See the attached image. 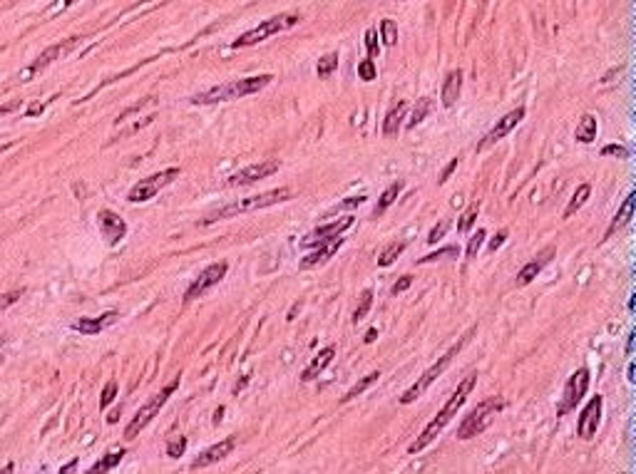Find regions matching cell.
Returning <instances> with one entry per match:
<instances>
[{
	"label": "cell",
	"instance_id": "cell-1",
	"mask_svg": "<svg viewBox=\"0 0 636 474\" xmlns=\"http://www.w3.org/2000/svg\"><path fill=\"white\" fill-rule=\"evenodd\" d=\"M478 385V373H470L468 378L463 380V383L458 385V390H455L453 395H450V400L443 405V410H440L438 415H435L433 420H430V424L420 432V437L415 439V442H410V447H407V452L410 454H417L422 452V449L428 447L430 442H433L435 437H438L440 432L445 429V424L450 422V420L458 415V410L465 405V400H468V395L473 393V388Z\"/></svg>",
	"mask_w": 636,
	"mask_h": 474
},
{
	"label": "cell",
	"instance_id": "cell-2",
	"mask_svg": "<svg viewBox=\"0 0 636 474\" xmlns=\"http://www.w3.org/2000/svg\"><path fill=\"white\" fill-rule=\"evenodd\" d=\"M289 199H291V189H289V187L271 189V192L256 194V197H249V199H236V202L226 204V207L214 209V212H212V214H207V216L202 219V224H214V221H221V219L239 216V214L259 212V209L274 207V204L289 202Z\"/></svg>",
	"mask_w": 636,
	"mask_h": 474
},
{
	"label": "cell",
	"instance_id": "cell-3",
	"mask_svg": "<svg viewBox=\"0 0 636 474\" xmlns=\"http://www.w3.org/2000/svg\"><path fill=\"white\" fill-rule=\"evenodd\" d=\"M271 80H274L271 75L244 77V80H234V82H226V85H216V87H212V90L202 92V95H194L189 102H192V105H216V102L239 100V97L254 95V92L264 90Z\"/></svg>",
	"mask_w": 636,
	"mask_h": 474
},
{
	"label": "cell",
	"instance_id": "cell-4",
	"mask_svg": "<svg viewBox=\"0 0 636 474\" xmlns=\"http://www.w3.org/2000/svg\"><path fill=\"white\" fill-rule=\"evenodd\" d=\"M475 333H478V325H473V328H470V330H468V333H465V335H463V338H460V340H458V343H455V345H453V348H450V350H448V353H445V355H443V358H438V363H433V365H430V368H428V370H425V373H422V375H420V378H417V383H415V385H412V388H407V390H405V393H403L400 403H403V405H410V403H415V400H417V398H422V393H425V390H428V388H430V385H433V383H435V380H438V378H440V375H443V373H445V370H448V368H450V363H453V358H455V355H458V353H460V350H463V348H465V345H468V340H470V338H473V335H475Z\"/></svg>",
	"mask_w": 636,
	"mask_h": 474
},
{
	"label": "cell",
	"instance_id": "cell-5",
	"mask_svg": "<svg viewBox=\"0 0 636 474\" xmlns=\"http://www.w3.org/2000/svg\"><path fill=\"white\" fill-rule=\"evenodd\" d=\"M502 407H504V400L497 398V395H495V398L482 400V403H480L475 410H470L468 417L460 422L458 439H473V437H478V434H482L485 429L492 424V420L497 417V412Z\"/></svg>",
	"mask_w": 636,
	"mask_h": 474
},
{
	"label": "cell",
	"instance_id": "cell-6",
	"mask_svg": "<svg viewBox=\"0 0 636 474\" xmlns=\"http://www.w3.org/2000/svg\"><path fill=\"white\" fill-rule=\"evenodd\" d=\"M177 388H179V378H174L172 383L164 385V388L159 390L157 395H152V398H149L147 403H144L142 407L137 410V415H134V417H132V422L127 424V429H125V437H129V439L137 437V434L142 432V429L147 427V424L152 422L154 417H157V412L164 407V403H167V400H169V395H172Z\"/></svg>",
	"mask_w": 636,
	"mask_h": 474
},
{
	"label": "cell",
	"instance_id": "cell-7",
	"mask_svg": "<svg viewBox=\"0 0 636 474\" xmlns=\"http://www.w3.org/2000/svg\"><path fill=\"white\" fill-rule=\"evenodd\" d=\"M299 21H301V18H299V16H294V13H281V16H274V18H269V21L261 23V25H256L254 30L244 33V35H241L239 40H234V45H231V47H249V45H256V42L266 40V37L276 35V33H284V30H289V28H294Z\"/></svg>",
	"mask_w": 636,
	"mask_h": 474
},
{
	"label": "cell",
	"instance_id": "cell-8",
	"mask_svg": "<svg viewBox=\"0 0 636 474\" xmlns=\"http://www.w3.org/2000/svg\"><path fill=\"white\" fill-rule=\"evenodd\" d=\"M177 177H179V169H177V167H169V169H164V172L152 174V177H147V179H139V182L134 184L132 189H129L127 202H132V204L149 202V199L157 197L159 189L169 187V184H172Z\"/></svg>",
	"mask_w": 636,
	"mask_h": 474
},
{
	"label": "cell",
	"instance_id": "cell-9",
	"mask_svg": "<svg viewBox=\"0 0 636 474\" xmlns=\"http://www.w3.org/2000/svg\"><path fill=\"white\" fill-rule=\"evenodd\" d=\"M586 388H589V370L586 368L574 370L565 385V393H562V403H560V407H557V415L572 412V410L582 403V398L586 395Z\"/></svg>",
	"mask_w": 636,
	"mask_h": 474
},
{
	"label": "cell",
	"instance_id": "cell-10",
	"mask_svg": "<svg viewBox=\"0 0 636 474\" xmlns=\"http://www.w3.org/2000/svg\"><path fill=\"white\" fill-rule=\"evenodd\" d=\"M226 271H229V263L219 261V263H212V266H207L202 273H199L197 278H194V283L187 288V293H184V301H194V298H202L204 293L209 291V288H214L221 283V278L226 276Z\"/></svg>",
	"mask_w": 636,
	"mask_h": 474
},
{
	"label": "cell",
	"instance_id": "cell-11",
	"mask_svg": "<svg viewBox=\"0 0 636 474\" xmlns=\"http://www.w3.org/2000/svg\"><path fill=\"white\" fill-rule=\"evenodd\" d=\"M601 410H604V398L596 395V398H591L589 403H586V407L579 412V420H577V434H579L582 439H591L596 434L599 422H601Z\"/></svg>",
	"mask_w": 636,
	"mask_h": 474
},
{
	"label": "cell",
	"instance_id": "cell-12",
	"mask_svg": "<svg viewBox=\"0 0 636 474\" xmlns=\"http://www.w3.org/2000/svg\"><path fill=\"white\" fill-rule=\"evenodd\" d=\"M274 172H279V162H276V159H266V162L239 169V172L231 174V177L226 179V184H229V187H246V184H254V182H261V179L271 177Z\"/></svg>",
	"mask_w": 636,
	"mask_h": 474
},
{
	"label": "cell",
	"instance_id": "cell-13",
	"mask_svg": "<svg viewBox=\"0 0 636 474\" xmlns=\"http://www.w3.org/2000/svg\"><path fill=\"white\" fill-rule=\"evenodd\" d=\"M351 226H353V216H343V219H336V221H328L326 226H318V229H313L311 233H306V236L301 238V246L303 248L318 246V243L328 241V238L341 236V233L348 231Z\"/></svg>",
	"mask_w": 636,
	"mask_h": 474
},
{
	"label": "cell",
	"instance_id": "cell-14",
	"mask_svg": "<svg viewBox=\"0 0 636 474\" xmlns=\"http://www.w3.org/2000/svg\"><path fill=\"white\" fill-rule=\"evenodd\" d=\"M524 115H527V110H524V107H517V110L507 112V115H504L502 120H497V125H495L492 129H490L487 134H485V139L478 144V149H485V146L495 144V141H499V139H502V137H507L509 132H512L514 127H517L519 122L524 120Z\"/></svg>",
	"mask_w": 636,
	"mask_h": 474
},
{
	"label": "cell",
	"instance_id": "cell-15",
	"mask_svg": "<svg viewBox=\"0 0 636 474\" xmlns=\"http://www.w3.org/2000/svg\"><path fill=\"white\" fill-rule=\"evenodd\" d=\"M72 45H75V37H70V40H65V42H62V45H52V47H47V50L42 52V55L37 57V60L33 62V65H28L25 70H23L21 82H28L33 75H37V72H42L47 65H52V62H55V60H60V57L65 55V52L70 50Z\"/></svg>",
	"mask_w": 636,
	"mask_h": 474
},
{
	"label": "cell",
	"instance_id": "cell-16",
	"mask_svg": "<svg viewBox=\"0 0 636 474\" xmlns=\"http://www.w3.org/2000/svg\"><path fill=\"white\" fill-rule=\"evenodd\" d=\"M552 256H555V246H547L545 251H540V253H537V256L532 258V261H529V263H524V266L517 271V278H514V286H517V288L529 286V283L535 281V278L542 273V268H545L547 263L552 261Z\"/></svg>",
	"mask_w": 636,
	"mask_h": 474
},
{
	"label": "cell",
	"instance_id": "cell-17",
	"mask_svg": "<svg viewBox=\"0 0 636 474\" xmlns=\"http://www.w3.org/2000/svg\"><path fill=\"white\" fill-rule=\"evenodd\" d=\"M97 224H100L102 236L108 238L110 243L122 241L125 233H127V224H125L112 209H100V212H97Z\"/></svg>",
	"mask_w": 636,
	"mask_h": 474
},
{
	"label": "cell",
	"instance_id": "cell-18",
	"mask_svg": "<svg viewBox=\"0 0 636 474\" xmlns=\"http://www.w3.org/2000/svg\"><path fill=\"white\" fill-rule=\"evenodd\" d=\"M234 447H236V437L221 439V442L214 444V447L204 449V452L192 462V469H202V467H209V464H214V462H221V459L229 457V454L234 452Z\"/></svg>",
	"mask_w": 636,
	"mask_h": 474
},
{
	"label": "cell",
	"instance_id": "cell-19",
	"mask_svg": "<svg viewBox=\"0 0 636 474\" xmlns=\"http://www.w3.org/2000/svg\"><path fill=\"white\" fill-rule=\"evenodd\" d=\"M117 318H120L117 311H108V313H102L100 318L75 320V323H72V330H80V333H85V335H95V333H102L105 328H110Z\"/></svg>",
	"mask_w": 636,
	"mask_h": 474
},
{
	"label": "cell",
	"instance_id": "cell-20",
	"mask_svg": "<svg viewBox=\"0 0 636 474\" xmlns=\"http://www.w3.org/2000/svg\"><path fill=\"white\" fill-rule=\"evenodd\" d=\"M341 246H343L341 236H333V238H328V241L318 243V248H316L313 253H308V256L301 261V268H313V266H318V263H326Z\"/></svg>",
	"mask_w": 636,
	"mask_h": 474
},
{
	"label": "cell",
	"instance_id": "cell-21",
	"mask_svg": "<svg viewBox=\"0 0 636 474\" xmlns=\"http://www.w3.org/2000/svg\"><path fill=\"white\" fill-rule=\"evenodd\" d=\"M460 92H463V72L453 70L448 72L443 82V92H440V100H443V107H455V102L460 100Z\"/></svg>",
	"mask_w": 636,
	"mask_h": 474
},
{
	"label": "cell",
	"instance_id": "cell-22",
	"mask_svg": "<svg viewBox=\"0 0 636 474\" xmlns=\"http://www.w3.org/2000/svg\"><path fill=\"white\" fill-rule=\"evenodd\" d=\"M333 355H336V348H333V345H328V348L318 350V355H316V358L311 360L308 368H306L303 373H301V380H303V383H311V380L318 378V375H321L323 370H326V365L333 360Z\"/></svg>",
	"mask_w": 636,
	"mask_h": 474
},
{
	"label": "cell",
	"instance_id": "cell-23",
	"mask_svg": "<svg viewBox=\"0 0 636 474\" xmlns=\"http://www.w3.org/2000/svg\"><path fill=\"white\" fill-rule=\"evenodd\" d=\"M634 202H636V194L629 192V194H626V199H624V204H621V209L616 212V216L611 219V224H609V229H606L604 238H611V236H614V231H619V229H624L626 224H629V219L634 216Z\"/></svg>",
	"mask_w": 636,
	"mask_h": 474
},
{
	"label": "cell",
	"instance_id": "cell-24",
	"mask_svg": "<svg viewBox=\"0 0 636 474\" xmlns=\"http://www.w3.org/2000/svg\"><path fill=\"white\" fill-rule=\"evenodd\" d=\"M403 187H405V184H403V182H393L391 187H388L386 192L381 194V199H378V204H376V207H373V219L383 216V214H386L388 209H391L393 204H395V199L400 197Z\"/></svg>",
	"mask_w": 636,
	"mask_h": 474
},
{
	"label": "cell",
	"instance_id": "cell-25",
	"mask_svg": "<svg viewBox=\"0 0 636 474\" xmlns=\"http://www.w3.org/2000/svg\"><path fill=\"white\" fill-rule=\"evenodd\" d=\"M405 112H407L405 102H400L398 107H393V110L386 115V120H383V134H386V137H395L398 132H400V127H403Z\"/></svg>",
	"mask_w": 636,
	"mask_h": 474
},
{
	"label": "cell",
	"instance_id": "cell-26",
	"mask_svg": "<svg viewBox=\"0 0 636 474\" xmlns=\"http://www.w3.org/2000/svg\"><path fill=\"white\" fill-rule=\"evenodd\" d=\"M574 139L582 141V144H589V141L596 139V120L594 115H582L579 125L574 129Z\"/></svg>",
	"mask_w": 636,
	"mask_h": 474
},
{
	"label": "cell",
	"instance_id": "cell-27",
	"mask_svg": "<svg viewBox=\"0 0 636 474\" xmlns=\"http://www.w3.org/2000/svg\"><path fill=\"white\" fill-rule=\"evenodd\" d=\"M589 194H591V187H589V184H579V187H577V192H574V197H572L569 207L565 209V214H562V216H565V219L574 216V214L579 212V209L586 204V199H589Z\"/></svg>",
	"mask_w": 636,
	"mask_h": 474
},
{
	"label": "cell",
	"instance_id": "cell-28",
	"mask_svg": "<svg viewBox=\"0 0 636 474\" xmlns=\"http://www.w3.org/2000/svg\"><path fill=\"white\" fill-rule=\"evenodd\" d=\"M122 457H125V449H112V452H108L105 454V457L100 459V462H95L90 467V472L92 474H97V472H110V469L112 467H117L120 462H122Z\"/></svg>",
	"mask_w": 636,
	"mask_h": 474
},
{
	"label": "cell",
	"instance_id": "cell-29",
	"mask_svg": "<svg viewBox=\"0 0 636 474\" xmlns=\"http://www.w3.org/2000/svg\"><path fill=\"white\" fill-rule=\"evenodd\" d=\"M405 248H407V243H405V241H393L391 246L383 248V253H381V256H378V266L388 268V266H391V263H395V258L400 256V253L405 251Z\"/></svg>",
	"mask_w": 636,
	"mask_h": 474
},
{
	"label": "cell",
	"instance_id": "cell-30",
	"mask_svg": "<svg viewBox=\"0 0 636 474\" xmlns=\"http://www.w3.org/2000/svg\"><path fill=\"white\" fill-rule=\"evenodd\" d=\"M378 378H381V373H378V370H376V373H371V375H366V378H363V380H358V383L353 385V388L348 390L346 395H343V403H348V400H353V398H358V395H363L368 388H371V385H376V383H378Z\"/></svg>",
	"mask_w": 636,
	"mask_h": 474
},
{
	"label": "cell",
	"instance_id": "cell-31",
	"mask_svg": "<svg viewBox=\"0 0 636 474\" xmlns=\"http://www.w3.org/2000/svg\"><path fill=\"white\" fill-rule=\"evenodd\" d=\"M373 306V291L371 288H366V291L361 293V303H358V308L353 311V323H358V320H363L368 316V311H371Z\"/></svg>",
	"mask_w": 636,
	"mask_h": 474
},
{
	"label": "cell",
	"instance_id": "cell-32",
	"mask_svg": "<svg viewBox=\"0 0 636 474\" xmlns=\"http://www.w3.org/2000/svg\"><path fill=\"white\" fill-rule=\"evenodd\" d=\"M336 67H338V52H328V55H323L321 60H318L316 72H318V77H328Z\"/></svg>",
	"mask_w": 636,
	"mask_h": 474
},
{
	"label": "cell",
	"instance_id": "cell-33",
	"mask_svg": "<svg viewBox=\"0 0 636 474\" xmlns=\"http://www.w3.org/2000/svg\"><path fill=\"white\" fill-rule=\"evenodd\" d=\"M445 256L458 258V256H460V248H458V246H445V248H440V251L428 253V256L417 258V263H433V261H440V258H445Z\"/></svg>",
	"mask_w": 636,
	"mask_h": 474
},
{
	"label": "cell",
	"instance_id": "cell-34",
	"mask_svg": "<svg viewBox=\"0 0 636 474\" xmlns=\"http://www.w3.org/2000/svg\"><path fill=\"white\" fill-rule=\"evenodd\" d=\"M428 112H430V100H428V97H422L420 105H417V107H415V112H412L410 122H407V129H412V127L420 125V122L425 120V115H428Z\"/></svg>",
	"mask_w": 636,
	"mask_h": 474
},
{
	"label": "cell",
	"instance_id": "cell-35",
	"mask_svg": "<svg viewBox=\"0 0 636 474\" xmlns=\"http://www.w3.org/2000/svg\"><path fill=\"white\" fill-rule=\"evenodd\" d=\"M358 77H361V80H366V82H373L378 77V67H376V62H373L371 57H368V60L358 62Z\"/></svg>",
	"mask_w": 636,
	"mask_h": 474
},
{
	"label": "cell",
	"instance_id": "cell-36",
	"mask_svg": "<svg viewBox=\"0 0 636 474\" xmlns=\"http://www.w3.org/2000/svg\"><path fill=\"white\" fill-rule=\"evenodd\" d=\"M381 33H383V42H386L388 47H393L398 42V28L393 21H383L381 23Z\"/></svg>",
	"mask_w": 636,
	"mask_h": 474
},
{
	"label": "cell",
	"instance_id": "cell-37",
	"mask_svg": "<svg viewBox=\"0 0 636 474\" xmlns=\"http://www.w3.org/2000/svg\"><path fill=\"white\" fill-rule=\"evenodd\" d=\"M475 219H478V204H473V207H470L468 212H465V216L460 219V224H458V231H460V233H468V231H470V226H473V224H475Z\"/></svg>",
	"mask_w": 636,
	"mask_h": 474
},
{
	"label": "cell",
	"instance_id": "cell-38",
	"mask_svg": "<svg viewBox=\"0 0 636 474\" xmlns=\"http://www.w3.org/2000/svg\"><path fill=\"white\" fill-rule=\"evenodd\" d=\"M485 236H487V233H485V229H478V231L473 233V238H470V243H468V258L478 256V251H480V246H482Z\"/></svg>",
	"mask_w": 636,
	"mask_h": 474
},
{
	"label": "cell",
	"instance_id": "cell-39",
	"mask_svg": "<svg viewBox=\"0 0 636 474\" xmlns=\"http://www.w3.org/2000/svg\"><path fill=\"white\" fill-rule=\"evenodd\" d=\"M184 449H187V437L169 439V444H167V454H169V457H179V454H184Z\"/></svg>",
	"mask_w": 636,
	"mask_h": 474
},
{
	"label": "cell",
	"instance_id": "cell-40",
	"mask_svg": "<svg viewBox=\"0 0 636 474\" xmlns=\"http://www.w3.org/2000/svg\"><path fill=\"white\" fill-rule=\"evenodd\" d=\"M115 395H117V383L115 380H110L108 385H105V390H102V400H100V407H108L110 403L115 400Z\"/></svg>",
	"mask_w": 636,
	"mask_h": 474
},
{
	"label": "cell",
	"instance_id": "cell-41",
	"mask_svg": "<svg viewBox=\"0 0 636 474\" xmlns=\"http://www.w3.org/2000/svg\"><path fill=\"white\" fill-rule=\"evenodd\" d=\"M601 156H621V159H626V156H629V149L621 144H606L604 149H601Z\"/></svg>",
	"mask_w": 636,
	"mask_h": 474
},
{
	"label": "cell",
	"instance_id": "cell-42",
	"mask_svg": "<svg viewBox=\"0 0 636 474\" xmlns=\"http://www.w3.org/2000/svg\"><path fill=\"white\" fill-rule=\"evenodd\" d=\"M448 229H450V221H448V219H445V221L440 224V226H435L433 231L428 233V243H438L440 238H443L445 233H448Z\"/></svg>",
	"mask_w": 636,
	"mask_h": 474
},
{
	"label": "cell",
	"instance_id": "cell-43",
	"mask_svg": "<svg viewBox=\"0 0 636 474\" xmlns=\"http://www.w3.org/2000/svg\"><path fill=\"white\" fill-rule=\"evenodd\" d=\"M21 296H23V291H11V293H3V296H0V313L6 311V308H11L13 303H16Z\"/></svg>",
	"mask_w": 636,
	"mask_h": 474
},
{
	"label": "cell",
	"instance_id": "cell-44",
	"mask_svg": "<svg viewBox=\"0 0 636 474\" xmlns=\"http://www.w3.org/2000/svg\"><path fill=\"white\" fill-rule=\"evenodd\" d=\"M366 47H368V57H376L378 55V42H376V30H368L366 33Z\"/></svg>",
	"mask_w": 636,
	"mask_h": 474
},
{
	"label": "cell",
	"instance_id": "cell-45",
	"mask_svg": "<svg viewBox=\"0 0 636 474\" xmlns=\"http://www.w3.org/2000/svg\"><path fill=\"white\" fill-rule=\"evenodd\" d=\"M458 162H460V159H458V156H455L453 162H450V164H448V167H445V169H443V174H440V179H438V182H440V184H445V182H448V179H450V174H453V172H455V169H458Z\"/></svg>",
	"mask_w": 636,
	"mask_h": 474
},
{
	"label": "cell",
	"instance_id": "cell-46",
	"mask_svg": "<svg viewBox=\"0 0 636 474\" xmlns=\"http://www.w3.org/2000/svg\"><path fill=\"white\" fill-rule=\"evenodd\" d=\"M410 283H412V278H410V276H403L400 281H398L395 286H393V293H395V296H398V293L407 291V288H410Z\"/></svg>",
	"mask_w": 636,
	"mask_h": 474
},
{
	"label": "cell",
	"instance_id": "cell-47",
	"mask_svg": "<svg viewBox=\"0 0 636 474\" xmlns=\"http://www.w3.org/2000/svg\"><path fill=\"white\" fill-rule=\"evenodd\" d=\"M504 238H507V231H499L497 236H495L492 241H490V251H497V248L504 243Z\"/></svg>",
	"mask_w": 636,
	"mask_h": 474
},
{
	"label": "cell",
	"instance_id": "cell-48",
	"mask_svg": "<svg viewBox=\"0 0 636 474\" xmlns=\"http://www.w3.org/2000/svg\"><path fill=\"white\" fill-rule=\"evenodd\" d=\"M363 202H366V197H351V199H348V202H341V204H338V209L358 207V204H363ZM338 209H336V212H338Z\"/></svg>",
	"mask_w": 636,
	"mask_h": 474
},
{
	"label": "cell",
	"instance_id": "cell-49",
	"mask_svg": "<svg viewBox=\"0 0 636 474\" xmlns=\"http://www.w3.org/2000/svg\"><path fill=\"white\" fill-rule=\"evenodd\" d=\"M13 110H16V105H13V102H11V105H3V107H0V117H6L8 112H13Z\"/></svg>",
	"mask_w": 636,
	"mask_h": 474
},
{
	"label": "cell",
	"instance_id": "cell-50",
	"mask_svg": "<svg viewBox=\"0 0 636 474\" xmlns=\"http://www.w3.org/2000/svg\"><path fill=\"white\" fill-rule=\"evenodd\" d=\"M634 338H636V335L631 333L629 335V343H626V355H631V350H634Z\"/></svg>",
	"mask_w": 636,
	"mask_h": 474
},
{
	"label": "cell",
	"instance_id": "cell-51",
	"mask_svg": "<svg viewBox=\"0 0 636 474\" xmlns=\"http://www.w3.org/2000/svg\"><path fill=\"white\" fill-rule=\"evenodd\" d=\"M373 340H376V328H371L366 333V343H373Z\"/></svg>",
	"mask_w": 636,
	"mask_h": 474
},
{
	"label": "cell",
	"instance_id": "cell-52",
	"mask_svg": "<svg viewBox=\"0 0 636 474\" xmlns=\"http://www.w3.org/2000/svg\"><path fill=\"white\" fill-rule=\"evenodd\" d=\"M629 383H634V363L629 365Z\"/></svg>",
	"mask_w": 636,
	"mask_h": 474
},
{
	"label": "cell",
	"instance_id": "cell-53",
	"mask_svg": "<svg viewBox=\"0 0 636 474\" xmlns=\"http://www.w3.org/2000/svg\"><path fill=\"white\" fill-rule=\"evenodd\" d=\"M75 3H77V0H65V8L67 6H75Z\"/></svg>",
	"mask_w": 636,
	"mask_h": 474
},
{
	"label": "cell",
	"instance_id": "cell-54",
	"mask_svg": "<svg viewBox=\"0 0 636 474\" xmlns=\"http://www.w3.org/2000/svg\"><path fill=\"white\" fill-rule=\"evenodd\" d=\"M0 345H3V338H0Z\"/></svg>",
	"mask_w": 636,
	"mask_h": 474
}]
</instances>
